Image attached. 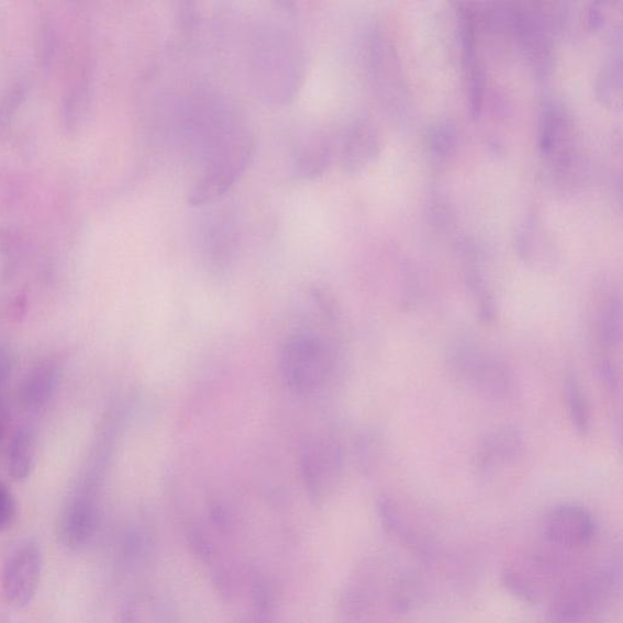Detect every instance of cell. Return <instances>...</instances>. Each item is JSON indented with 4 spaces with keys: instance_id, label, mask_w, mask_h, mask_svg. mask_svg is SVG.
Wrapping results in <instances>:
<instances>
[{
    "instance_id": "9c48e42d",
    "label": "cell",
    "mask_w": 623,
    "mask_h": 623,
    "mask_svg": "<svg viewBox=\"0 0 623 623\" xmlns=\"http://www.w3.org/2000/svg\"><path fill=\"white\" fill-rule=\"evenodd\" d=\"M548 564L540 558H525L506 567L502 584L511 594L524 602L535 604L548 582Z\"/></svg>"
},
{
    "instance_id": "7402d4cb",
    "label": "cell",
    "mask_w": 623,
    "mask_h": 623,
    "mask_svg": "<svg viewBox=\"0 0 623 623\" xmlns=\"http://www.w3.org/2000/svg\"><path fill=\"white\" fill-rule=\"evenodd\" d=\"M15 358L13 352L0 347V386H3L14 372Z\"/></svg>"
},
{
    "instance_id": "277c9868",
    "label": "cell",
    "mask_w": 623,
    "mask_h": 623,
    "mask_svg": "<svg viewBox=\"0 0 623 623\" xmlns=\"http://www.w3.org/2000/svg\"><path fill=\"white\" fill-rule=\"evenodd\" d=\"M43 571V554L36 540H26L10 553L4 564L0 586L5 602L25 608L36 597Z\"/></svg>"
},
{
    "instance_id": "e0dca14e",
    "label": "cell",
    "mask_w": 623,
    "mask_h": 623,
    "mask_svg": "<svg viewBox=\"0 0 623 623\" xmlns=\"http://www.w3.org/2000/svg\"><path fill=\"white\" fill-rule=\"evenodd\" d=\"M87 98V84L83 81L72 84L68 94L65 95L63 104V125L69 133H72L78 125H80Z\"/></svg>"
},
{
    "instance_id": "603a6c76",
    "label": "cell",
    "mask_w": 623,
    "mask_h": 623,
    "mask_svg": "<svg viewBox=\"0 0 623 623\" xmlns=\"http://www.w3.org/2000/svg\"><path fill=\"white\" fill-rule=\"evenodd\" d=\"M5 435V417L3 410L0 409V442L3 441Z\"/></svg>"
},
{
    "instance_id": "ba28073f",
    "label": "cell",
    "mask_w": 623,
    "mask_h": 623,
    "mask_svg": "<svg viewBox=\"0 0 623 623\" xmlns=\"http://www.w3.org/2000/svg\"><path fill=\"white\" fill-rule=\"evenodd\" d=\"M525 452L522 433L514 427L499 428L483 440L476 453L477 471L492 475L518 463Z\"/></svg>"
},
{
    "instance_id": "44dd1931",
    "label": "cell",
    "mask_w": 623,
    "mask_h": 623,
    "mask_svg": "<svg viewBox=\"0 0 623 623\" xmlns=\"http://www.w3.org/2000/svg\"><path fill=\"white\" fill-rule=\"evenodd\" d=\"M43 32L41 35L42 38V58L44 64H48L52 59L54 44H55V32L52 24V21L44 22L43 24Z\"/></svg>"
},
{
    "instance_id": "52a82bcc",
    "label": "cell",
    "mask_w": 623,
    "mask_h": 623,
    "mask_svg": "<svg viewBox=\"0 0 623 623\" xmlns=\"http://www.w3.org/2000/svg\"><path fill=\"white\" fill-rule=\"evenodd\" d=\"M543 533L550 542L563 547H581L596 535V521L581 506L563 505L545 518Z\"/></svg>"
},
{
    "instance_id": "8992f818",
    "label": "cell",
    "mask_w": 623,
    "mask_h": 623,
    "mask_svg": "<svg viewBox=\"0 0 623 623\" xmlns=\"http://www.w3.org/2000/svg\"><path fill=\"white\" fill-rule=\"evenodd\" d=\"M610 574L597 573L570 585H564L555 594L550 615L554 623H573L580 620L594 600L603 596L611 584Z\"/></svg>"
},
{
    "instance_id": "5b68a950",
    "label": "cell",
    "mask_w": 623,
    "mask_h": 623,
    "mask_svg": "<svg viewBox=\"0 0 623 623\" xmlns=\"http://www.w3.org/2000/svg\"><path fill=\"white\" fill-rule=\"evenodd\" d=\"M98 502L91 485L75 491L61 509L57 535L63 547L78 551L92 539L97 528Z\"/></svg>"
},
{
    "instance_id": "9a60e30c",
    "label": "cell",
    "mask_w": 623,
    "mask_h": 623,
    "mask_svg": "<svg viewBox=\"0 0 623 623\" xmlns=\"http://www.w3.org/2000/svg\"><path fill=\"white\" fill-rule=\"evenodd\" d=\"M623 333L622 304L619 298H610L600 307L598 316V337L607 349L620 347Z\"/></svg>"
},
{
    "instance_id": "5bb4252c",
    "label": "cell",
    "mask_w": 623,
    "mask_h": 623,
    "mask_svg": "<svg viewBox=\"0 0 623 623\" xmlns=\"http://www.w3.org/2000/svg\"><path fill=\"white\" fill-rule=\"evenodd\" d=\"M35 435L30 428L18 429L11 440L8 457L9 475L16 482L26 480L35 462Z\"/></svg>"
},
{
    "instance_id": "ffe728a7",
    "label": "cell",
    "mask_w": 623,
    "mask_h": 623,
    "mask_svg": "<svg viewBox=\"0 0 623 623\" xmlns=\"http://www.w3.org/2000/svg\"><path fill=\"white\" fill-rule=\"evenodd\" d=\"M599 376L600 380L605 384L611 392H616L620 386V376L619 372L615 369V365L610 361H600L599 366Z\"/></svg>"
},
{
    "instance_id": "6da1fadb",
    "label": "cell",
    "mask_w": 623,
    "mask_h": 623,
    "mask_svg": "<svg viewBox=\"0 0 623 623\" xmlns=\"http://www.w3.org/2000/svg\"><path fill=\"white\" fill-rule=\"evenodd\" d=\"M258 42L256 69L264 97L287 102L295 97L305 72L302 44L291 29L282 25L264 27L259 32Z\"/></svg>"
},
{
    "instance_id": "3957f363",
    "label": "cell",
    "mask_w": 623,
    "mask_h": 623,
    "mask_svg": "<svg viewBox=\"0 0 623 623\" xmlns=\"http://www.w3.org/2000/svg\"><path fill=\"white\" fill-rule=\"evenodd\" d=\"M281 366L288 386L296 393H310L326 383L332 370V354L325 341L298 333L286 341Z\"/></svg>"
},
{
    "instance_id": "ac0fdd59",
    "label": "cell",
    "mask_w": 623,
    "mask_h": 623,
    "mask_svg": "<svg viewBox=\"0 0 623 623\" xmlns=\"http://www.w3.org/2000/svg\"><path fill=\"white\" fill-rule=\"evenodd\" d=\"M469 288L478 309V316H480L484 321H494L497 317V305L492 294L488 292L482 277L476 274L471 276Z\"/></svg>"
},
{
    "instance_id": "2e32d148",
    "label": "cell",
    "mask_w": 623,
    "mask_h": 623,
    "mask_svg": "<svg viewBox=\"0 0 623 623\" xmlns=\"http://www.w3.org/2000/svg\"><path fill=\"white\" fill-rule=\"evenodd\" d=\"M565 397L567 411L574 429L585 437L591 430V414L584 394L582 386L577 376L569 374L565 381Z\"/></svg>"
},
{
    "instance_id": "30bf717a",
    "label": "cell",
    "mask_w": 623,
    "mask_h": 623,
    "mask_svg": "<svg viewBox=\"0 0 623 623\" xmlns=\"http://www.w3.org/2000/svg\"><path fill=\"white\" fill-rule=\"evenodd\" d=\"M61 365L58 360L48 359L35 366L19 387V399L30 410L46 407L59 386Z\"/></svg>"
},
{
    "instance_id": "7a4b0ae2",
    "label": "cell",
    "mask_w": 623,
    "mask_h": 623,
    "mask_svg": "<svg viewBox=\"0 0 623 623\" xmlns=\"http://www.w3.org/2000/svg\"><path fill=\"white\" fill-rule=\"evenodd\" d=\"M448 365L454 380L494 403L514 395V373L495 354L473 341H458L448 353Z\"/></svg>"
},
{
    "instance_id": "4fadbf2b",
    "label": "cell",
    "mask_w": 623,
    "mask_h": 623,
    "mask_svg": "<svg viewBox=\"0 0 623 623\" xmlns=\"http://www.w3.org/2000/svg\"><path fill=\"white\" fill-rule=\"evenodd\" d=\"M376 148L375 138L370 126L358 122L353 124L344 137L342 150L343 169L353 172L370 161Z\"/></svg>"
},
{
    "instance_id": "d6986e66",
    "label": "cell",
    "mask_w": 623,
    "mask_h": 623,
    "mask_svg": "<svg viewBox=\"0 0 623 623\" xmlns=\"http://www.w3.org/2000/svg\"><path fill=\"white\" fill-rule=\"evenodd\" d=\"M16 518V499L4 484H0V531H5L13 526Z\"/></svg>"
},
{
    "instance_id": "7c38bea8",
    "label": "cell",
    "mask_w": 623,
    "mask_h": 623,
    "mask_svg": "<svg viewBox=\"0 0 623 623\" xmlns=\"http://www.w3.org/2000/svg\"><path fill=\"white\" fill-rule=\"evenodd\" d=\"M307 480L312 484H326L333 480L342 465L341 450L337 443H317L306 452L304 462Z\"/></svg>"
},
{
    "instance_id": "8fae6325",
    "label": "cell",
    "mask_w": 623,
    "mask_h": 623,
    "mask_svg": "<svg viewBox=\"0 0 623 623\" xmlns=\"http://www.w3.org/2000/svg\"><path fill=\"white\" fill-rule=\"evenodd\" d=\"M330 159L331 147L326 133L310 132L299 141L293 156V174L297 180H315L328 169Z\"/></svg>"
}]
</instances>
